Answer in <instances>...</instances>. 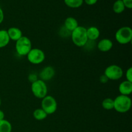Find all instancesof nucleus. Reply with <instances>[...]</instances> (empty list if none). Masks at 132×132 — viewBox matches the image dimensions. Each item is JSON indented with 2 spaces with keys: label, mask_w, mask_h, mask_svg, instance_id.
<instances>
[{
  "label": "nucleus",
  "mask_w": 132,
  "mask_h": 132,
  "mask_svg": "<svg viewBox=\"0 0 132 132\" xmlns=\"http://www.w3.org/2000/svg\"><path fill=\"white\" fill-rule=\"evenodd\" d=\"M7 33L10 40L17 41L23 36V32L17 27H10L7 30Z\"/></svg>",
  "instance_id": "nucleus-12"
},
{
  "label": "nucleus",
  "mask_w": 132,
  "mask_h": 132,
  "mask_svg": "<svg viewBox=\"0 0 132 132\" xmlns=\"http://www.w3.org/2000/svg\"><path fill=\"white\" fill-rule=\"evenodd\" d=\"M114 100L113 109L119 113H126L131 107V99L129 96L119 95Z\"/></svg>",
  "instance_id": "nucleus-2"
},
{
  "label": "nucleus",
  "mask_w": 132,
  "mask_h": 132,
  "mask_svg": "<svg viewBox=\"0 0 132 132\" xmlns=\"http://www.w3.org/2000/svg\"><path fill=\"white\" fill-rule=\"evenodd\" d=\"M41 108L47 113L52 115L55 113L57 108V103L52 95H46L41 101Z\"/></svg>",
  "instance_id": "nucleus-6"
},
{
  "label": "nucleus",
  "mask_w": 132,
  "mask_h": 132,
  "mask_svg": "<svg viewBox=\"0 0 132 132\" xmlns=\"http://www.w3.org/2000/svg\"><path fill=\"white\" fill-rule=\"evenodd\" d=\"M119 91L121 95L129 96L132 92V82L124 81L119 86Z\"/></svg>",
  "instance_id": "nucleus-11"
},
{
  "label": "nucleus",
  "mask_w": 132,
  "mask_h": 132,
  "mask_svg": "<svg viewBox=\"0 0 132 132\" xmlns=\"http://www.w3.org/2000/svg\"><path fill=\"white\" fill-rule=\"evenodd\" d=\"M12 126L11 123L6 119L0 121V132H11Z\"/></svg>",
  "instance_id": "nucleus-19"
},
{
  "label": "nucleus",
  "mask_w": 132,
  "mask_h": 132,
  "mask_svg": "<svg viewBox=\"0 0 132 132\" xmlns=\"http://www.w3.org/2000/svg\"><path fill=\"white\" fill-rule=\"evenodd\" d=\"M125 9L122 0H116L113 5V10L116 14H121L125 11Z\"/></svg>",
  "instance_id": "nucleus-17"
},
{
  "label": "nucleus",
  "mask_w": 132,
  "mask_h": 132,
  "mask_svg": "<svg viewBox=\"0 0 132 132\" xmlns=\"http://www.w3.org/2000/svg\"><path fill=\"white\" fill-rule=\"evenodd\" d=\"M123 70L121 67L117 64H112L106 68L104 75L108 80L116 81L120 79L123 76Z\"/></svg>",
  "instance_id": "nucleus-7"
},
{
  "label": "nucleus",
  "mask_w": 132,
  "mask_h": 132,
  "mask_svg": "<svg viewBox=\"0 0 132 132\" xmlns=\"http://www.w3.org/2000/svg\"><path fill=\"white\" fill-rule=\"evenodd\" d=\"M1 97H0V106H1Z\"/></svg>",
  "instance_id": "nucleus-28"
},
{
  "label": "nucleus",
  "mask_w": 132,
  "mask_h": 132,
  "mask_svg": "<svg viewBox=\"0 0 132 132\" xmlns=\"http://www.w3.org/2000/svg\"><path fill=\"white\" fill-rule=\"evenodd\" d=\"M15 51L21 56H27L32 48V42L27 36H23L15 41Z\"/></svg>",
  "instance_id": "nucleus-3"
},
{
  "label": "nucleus",
  "mask_w": 132,
  "mask_h": 132,
  "mask_svg": "<svg viewBox=\"0 0 132 132\" xmlns=\"http://www.w3.org/2000/svg\"><path fill=\"white\" fill-rule=\"evenodd\" d=\"M64 2L68 7L72 9H77L82 6L84 0H64Z\"/></svg>",
  "instance_id": "nucleus-18"
},
{
  "label": "nucleus",
  "mask_w": 132,
  "mask_h": 132,
  "mask_svg": "<svg viewBox=\"0 0 132 132\" xmlns=\"http://www.w3.org/2000/svg\"><path fill=\"white\" fill-rule=\"evenodd\" d=\"M4 20V12L3 9L0 7V24L3 23Z\"/></svg>",
  "instance_id": "nucleus-26"
},
{
  "label": "nucleus",
  "mask_w": 132,
  "mask_h": 132,
  "mask_svg": "<svg viewBox=\"0 0 132 132\" xmlns=\"http://www.w3.org/2000/svg\"><path fill=\"white\" fill-rule=\"evenodd\" d=\"M116 41L121 45H127L132 40V30L129 27H122L118 29L115 35Z\"/></svg>",
  "instance_id": "nucleus-4"
},
{
  "label": "nucleus",
  "mask_w": 132,
  "mask_h": 132,
  "mask_svg": "<svg viewBox=\"0 0 132 132\" xmlns=\"http://www.w3.org/2000/svg\"><path fill=\"white\" fill-rule=\"evenodd\" d=\"M126 81L132 82V68L130 67L126 72Z\"/></svg>",
  "instance_id": "nucleus-21"
},
{
  "label": "nucleus",
  "mask_w": 132,
  "mask_h": 132,
  "mask_svg": "<svg viewBox=\"0 0 132 132\" xmlns=\"http://www.w3.org/2000/svg\"><path fill=\"white\" fill-rule=\"evenodd\" d=\"M48 115L42 108H37L33 112V117L37 121H43L47 117Z\"/></svg>",
  "instance_id": "nucleus-16"
},
{
  "label": "nucleus",
  "mask_w": 132,
  "mask_h": 132,
  "mask_svg": "<svg viewBox=\"0 0 132 132\" xmlns=\"http://www.w3.org/2000/svg\"><path fill=\"white\" fill-rule=\"evenodd\" d=\"M27 59L33 64H39L45 59V52L37 48H32L27 55Z\"/></svg>",
  "instance_id": "nucleus-8"
},
{
  "label": "nucleus",
  "mask_w": 132,
  "mask_h": 132,
  "mask_svg": "<svg viewBox=\"0 0 132 132\" xmlns=\"http://www.w3.org/2000/svg\"><path fill=\"white\" fill-rule=\"evenodd\" d=\"M97 46L99 51L102 52H107L113 47V42L110 39L104 38L98 42Z\"/></svg>",
  "instance_id": "nucleus-10"
},
{
  "label": "nucleus",
  "mask_w": 132,
  "mask_h": 132,
  "mask_svg": "<svg viewBox=\"0 0 132 132\" xmlns=\"http://www.w3.org/2000/svg\"><path fill=\"white\" fill-rule=\"evenodd\" d=\"M10 38L6 30H0V48L5 47L10 43Z\"/></svg>",
  "instance_id": "nucleus-15"
},
{
  "label": "nucleus",
  "mask_w": 132,
  "mask_h": 132,
  "mask_svg": "<svg viewBox=\"0 0 132 132\" xmlns=\"http://www.w3.org/2000/svg\"><path fill=\"white\" fill-rule=\"evenodd\" d=\"M55 76V70L52 67L47 66L41 70L39 73V79L43 81L51 80Z\"/></svg>",
  "instance_id": "nucleus-9"
},
{
  "label": "nucleus",
  "mask_w": 132,
  "mask_h": 132,
  "mask_svg": "<svg viewBox=\"0 0 132 132\" xmlns=\"http://www.w3.org/2000/svg\"><path fill=\"white\" fill-rule=\"evenodd\" d=\"M31 91L36 98L42 99L47 95V85L45 81L37 79L31 85Z\"/></svg>",
  "instance_id": "nucleus-5"
},
{
  "label": "nucleus",
  "mask_w": 132,
  "mask_h": 132,
  "mask_svg": "<svg viewBox=\"0 0 132 132\" xmlns=\"http://www.w3.org/2000/svg\"><path fill=\"white\" fill-rule=\"evenodd\" d=\"M125 5V8H127L128 9H132V0H122Z\"/></svg>",
  "instance_id": "nucleus-23"
},
{
  "label": "nucleus",
  "mask_w": 132,
  "mask_h": 132,
  "mask_svg": "<svg viewBox=\"0 0 132 132\" xmlns=\"http://www.w3.org/2000/svg\"><path fill=\"white\" fill-rule=\"evenodd\" d=\"M99 81H100V82H101V83L105 84L106 83V82H108V81H109V80H108V79L106 77V76H104V75L103 74V76H101L100 77V78H99Z\"/></svg>",
  "instance_id": "nucleus-25"
},
{
  "label": "nucleus",
  "mask_w": 132,
  "mask_h": 132,
  "mask_svg": "<svg viewBox=\"0 0 132 132\" xmlns=\"http://www.w3.org/2000/svg\"><path fill=\"white\" fill-rule=\"evenodd\" d=\"M98 1V0H84V2L88 5H94L95 4L97 3V2Z\"/></svg>",
  "instance_id": "nucleus-24"
},
{
  "label": "nucleus",
  "mask_w": 132,
  "mask_h": 132,
  "mask_svg": "<svg viewBox=\"0 0 132 132\" xmlns=\"http://www.w3.org/2000/svg\"><path fill=\"white\" fill-rule=\"evenodd\" d=\"M70 35L73 43L78 47H84L88 41L86 28L82 26H79L71 32Z\"/></svg>",
  "instance_id": "nucleus-1"
},
{
  "label": "nucleus",
  "mask_w": 132,
  "mask_h": 132,
  "mask_svg": "<svg viewBox=\"0 0 132 132\" xmlns=\"http://www.w3.org/2000/svg\"><path fill=\"white\" fill-rule=\"evenodd\" d=\"M102 106L104 110H111L114 108V100L112 98H106L102 102Z\"/></svg>",
  "instance_id": "nucleus-20"
},
{
  "label": "nucleus",
  "mask_w": 132,
  "mask_h": 132,
  "mask_svg": "<svg viewBox=\"0 0 132 132\" xmlns=\"http://www.w3.org/2000/svg\"><path fill=\"white\" fill-rule=\"evenodd\" d=\"M37 79H39L38 77H37V76L34 73H31L28 75V80L32 83V82H35V81H37Z\"/></svg>",
  "instance_id": "nucleus-22"
},
{
  "label": "nucleus",
  "mask_w": 132,
  "mask_h": 132,
  "mask_svg": "<svg viewBox=\"0 0 132 132\" xmlns=\"http://www.w3.org/2000/svg\"><path fill=\"white\" fill-rule=\"evenodd\" d=\"M3 119H5V113L3 112V111L0 110V121Z\"/></svg>",
  "instance_id": "nucleus-27"
},
{
  "label": "nucleus",
  "mask_w": 132,
  "mask_h": 132,
  "mask_svg": "<svg viewBox=\"0 0 132 132\" xmlns=\"http://www.w3.org/2000/svg\"><path fill=\"white\" fill-rule=\"evenodd\" d=\"M86 34H87L88 41H96L99 37L101 34L100 30L96 27H90L86 28Z\"/></svg>",
  "instance_id": "nucleus-13"
},
{
  "label": "nucleus",
  "mask_w": 132,
  "mask_h": 132,
  "mask_svg": "<svg viewBox=\"0 0 132 132\" xmlns=\"http://www.w3.org/2000/svg\"><path fill=\"white\" fill-rule=\"evenodd\" d=\"M79 26V25L77 19L73 17H68L64 21V27L70 32H72V31L74 30Z\"/></svg>",
  "instance_id": "nucleus-14"
}]
</instances>
